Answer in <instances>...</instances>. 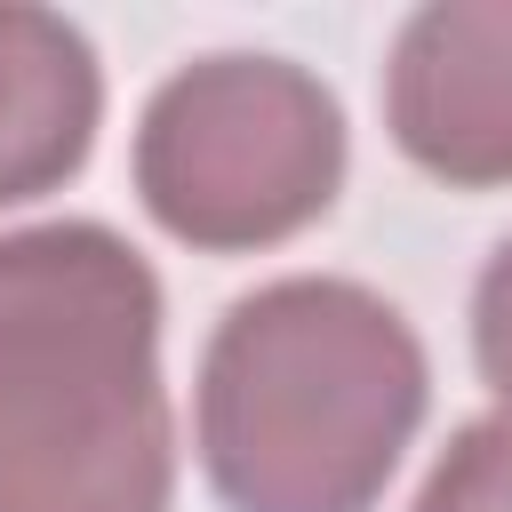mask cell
<instances>
[{
  "instance_id": "cell-4",
  "label": "cell",
  "mask_w": 512,
  "mask_h": 512,
  "mask_svg": "<svg viewBox=\"0 0 512 512\" xmlns=\"http://www.w3.org/2000/svg\"><path fill=\"white\" fill-rule=\"evenodd\" d=\"M384 128L456 192L512 184V0L416 8L384 64Z\"/></svg>"
},
{
  "instance_id": "cell-5",
  "label": "cell",
  "mask_w": 512,
  "mask_h": 512,
  "mask_svg": "<svg viewBox=\"0 0 512 512\" xmlns=\"http://www.w3.org/2000/svg\"><path fill=\"white\" fill-rule=\"evenodd\" d=\"M104 112V72L80 24L48 8H0V208L56 192Z\"/></svg>"
},
{
  "instance_id": "cell-7",
  "label": "cell",
  "mask_w": 512,
  "mask_h": 512,
  "mask_svg": "<svg viewBox=\"0 0 512 512\" xmlns=\"http://www.w3.org/2000/svg\"><path fill=\"white\" fill-rule=\"evenodd\" d=\"M472 360H480L488 392L512 408V240L488 256V272L472 288Z\"/></svg>"
},
{
  "instance_id": "cell-3",
  "label": "cell",
  "mask_w": 512,
  "mask_h": 512,
  "mask_svg": "<svg viewBox=\"0 0 512 512\" xmlns=\"http://www.w3.org/2000/svg\"><path fill=\"white\" fill-rule=\"evenodd\" d=\"M344 184V112L288 56H200L136 120L144 216L208 256L296 240Z\"/></svg>"
},
{
  "instance_id": "cell-6",
  "label": "cell",
  "mask_w": 512,
  "mask_h": 512,
  "mask_svg": "<svg viewBox=\"0 0 512 512\" xmlns=\"http://www.w3.org/2000/svg\"><path fill=\"white\" fill-rule=\"evenodd\" d=\"M408 512H512V408L472 416L424 472Z\"/></svg>"
},
{
  "instance_id": "cell-1",
  "label": "cell",
  "mask_w": 512,
  "mask_h": 512,
  "mask_svg": "<svg viewBox=\"0 0 512 512\" xmlns=\"http://www.w3.org/2000/svg\"><path fill=\"white\" fill-rule=\"evenodd\" d=\"M160 280L112 224L0 232V512H168Z\"/></svg>"
},
{
  "instance_id": "cell-2",
  "label": "cell",
  "mask_w": 512,
  "mask_h": 512,
  "mask_svg": "<svg viewBox=\"0 0 512 512\" xmlns=\"http://www.w3.org/2000/svg\"><path fill=\"white\" fill-rule=\"evenodd\" d=\"M432 368L400 304L288 272L240 296L192 392L200 472L232 512H368L400 472Z\"/></svg>"
}]
</instances>
